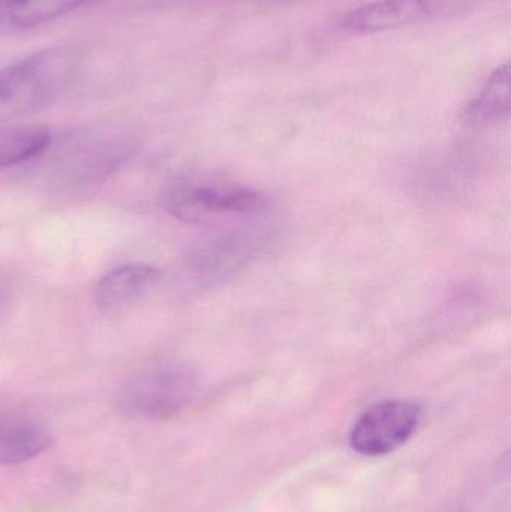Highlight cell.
I'll return each mask as SVG.
<instances>
[{"instance_id":"cell-1","label":"cell","mask_w":511,"mask_h":512,"mask_svg":"<svg viewBox=\"0 0 511 512\" xmlns=\"http://www.w3.org/2000/svg\"><path fill=\"white\" fill-rule=\"evenodd\" d=\"M77 51L51 47L0 69V125L50 107L74 80Z\"/></svg>"},{"instance_id":"cell-2","label":"cell","mask_w":511,"mask_h":512,"mask_svg":"<svg viewBox=\"0 0 511 512\" xmlns=\"http://www.w3.org/2000/svg\"><path fill=\"white\" fill-rule=\"evenodd\" d=\"M131 141L120 137L80 135L48 146L44 174L51 188L74 189L110 179L131 158ZM41 156V155H39Z\"/></svg>"},{"instance_id":"cell-3","label":"cell","mask_w":511,"mask_h":512,"mask_svg":"<svg viewBox=\"0 0 511 512\" xmlns=\"http://www.w3.org/2000/svg\"><path fill=\"white\" fill-rule=\"evenodd\" d=\"M200 391V376L182 361H159L135 373L120 391L122 411L138 420H164L185 409Z\"/></svg>"},{"instance_id":"cell-4","label":"cell","mask_w":511,"mask_h":512,"mask_svg":"<svg viewBox=\"0 0 511 512\" xmlns=\"http://www.w3.org/2000/svg\"><path fill=\"white\" fill-rule=\"evenodd\" d=\"M165 209L183 222H204L224 216L260 213L266 200L242 185L215 182H179L168 189Z\"/></svg>"},{"instance_id":"cell-5","label":"cell","mask_w":511,"mask_h":512,"mask_svg":"<svg viewBox=\"0 0 511 512\" xmlns=\"http://www.w3.org/2000/svg\"><path fill=\"white\" fill-rule=\"evenodd\" d=\"M419 405L405 400L378 403L351 430V448L362 456H386L410 441L420 423Z\"/></svg>"},{"instance_id":"cell-6","label":"cell","mask_w":511,"mask_h":512,"mask_svg":"<svg viewBox=\"0 0 511 512\" xmlns=\"http://www.w3.org/2000/svg\"><path fill=\"white\" fill-rule=\"evenodd\" d=\"M447 0H375L348 12L342 29L357 35H374L413 26L440 14Z\"/></svg>"},{"instance_id":"cell-7","label":"cell","mask_w":511,"mask_h":512,"mask_svg":"<svg viewBox=\"0 0 511 512\" xmlns=\"http://www.w3.org/2000/svg\"><path fill=\"white\" fill-rule=\"evenodd\" d=\"M161 279L162 271L153 265H120L105 273L96 283V304L102 312H119L144 300Z\"/></svg>"},{"instance_id":"cell-8","label":"cell","mask_w":511,"mask_h":512,"mask_svg":"<svg viewBox=\"0 0 511 512\" xmlns=\"http://www.w3.org/2000/svg\"><path fill=\"white\" fill-rule=\"evenodd\" d=\"M95 0H0V35L27 32Z\"/></svg>"},{"instance_id":"cell-9","label":"cell","mask_w":511,"mask_h":512,"mask_svg":"<svg viewBox=\"0 0 511 512\" xmlns=\"http://www.w3.org/2000/svg\"><path fill=\"white\" fill-rule=\"evenodd\" d=\"M51 435L38 421L21 417L0 418V465H20L44 453Z\"/></svg>"},{"instance_id":"cell-10","label":"cell","mask_w":511,"mask_h":512,"mask_svg":"<svg viewBox=\"0 0 511 512\" xmlns=\"http://www.w3.org/2000/svg\"><path fill=\"white\" fill-rule=\"evenodd\" d=\"M510 65L504 63L492 72L479 95L468 104L465 120L471 125H494L510 116Z\"/></svg>"},{"instance_id":"cell-11","label":"cell","mask_w":511,"mask_h":512,"mask_svg":"<svg viewBox=\"0 0 511 512\" xmlns=\"http://www.w3.org/2000/svg\"><path fill=\"white\" fill-rule=\"evenodd\" d=\"M53 137L47 128L32 125L0 128V170L38 158L50 146Z\"/></svg>"},{"instance_id":"cell-12","label":"cell","mask_w":511,"mask_h":512,"mask_svg":"<svg viewBox=\"0 0 511 512\" xmlns=\"http://www.w3.org/2000/svg\"><path fill=\"white\" fill-rule=\"evenodd\" d=\"M158 3H165V5H180V3L198 2V0H155Z\"/></svg>"}]
</instances>
